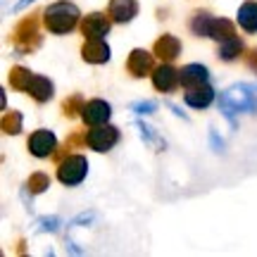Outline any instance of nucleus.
<instances>
[{
	"label": "nucleus",
	"instance_id": "obj_1",
	"mask_svg": "<svg viewBox=\"0 0 257 257\" xmlns=\"http://www.w3.org/2000/svg\"><path fill=\"white\" fill-rule=\"evenodd\" d=\"M255 107H257V86H250V83L231 86L229 91H224L219 98V110L224 112V117L231 121H233L236 114H240V112H252Z\"/></svg>",
	"mask_w": 257,
	"mask_h": 257
},
{
	"label": "nucleus",
	"instance_id": "obj_2",
	"mask_svg": "<svg viewBox=\"0 0 257 257\" xmlns=\"http://www.w3.org/2000/svg\"><path fill=\"white\" fill-rule=\"evenodd\" d=\"M79 17L81 12L79 8L69 3V0H57L53 5H48L46 12H43V22H46V29L50 34H69L76 24H79Z\"/></svg>",
	"mask_w": 257,
	"mask_h": 257
},
{
	"label": "nucleus",
	"instance_id": "obj_3",
	"mask_svg": "<svg viewBox=\"0 0 257 257\" xmlns=\"http://www.w3.org/2000/svg\"><path fill=\"white\" fill-rule=\"evenodd\" d=\"M191 31L195 36H207L214 41H226V38L236 36V29L229 19L224 17H212L207 12H198L191 22Z\"/></svg>",
	"mask_w": 257,
	"mask_h": 257
},
{
	"label": "nucleus",
	"instance_id": "obj_4",
	"mask_svg": "<svg viewBox=\"0 0 257 257\" xmlns=\"http://www.w3.org/2000/svg\"><path fill=\"white\" fill-rule=\"evenodd\" d=\"M88 174V160L83 155H67L57 167V179L64 186H79Z\"/></svg>",
	"mask_w": 257,
	"mask_h": 257
},
{
	"label": "nucleus",
	"instance_id": "obj_5",
	"mask_svg": "<svg viewBox=\"0 0 257 257\" xmlns=\"http://www.w3.org/2000/svg\"><path fill=\"white\" fill-rule=\"evenodd\" d=\"M86 143H88V148L91 150H95V153H107V150H112V148L119 143V128L117 126H95L93 131H88L86 134Z\"/></svg>",
	"mask_w": 257,
	"mask_h": 257
},
{
	"label": "nucleus",
	"instance_id": "obj_6",
	"mask_svg": "<svg viewBox=\"0 0 257 257\" xmlns=\"http://www.w3.org/2000/svg\"><path fill=\"white\" fill-rule=\"evenodd\" d=\"M57 150V138L53 131H48V128H38L31 134L29 138V153L34 157H50L55 155Z\"/></svg>",
	"mask_w": 257,
	"mask_h": 257
},
{
	"label": "nucleus",
	"instance_id": "obj_7",
	"mask_svg": "<svg viewBox=\"0 0 257 257\" xmlns=\"http://www.w3.org/2000/svg\"><path fill=\"white\" fill-rule=\"evenodd\" d=\"M15 43H17L19 50H34L41 43V36H38V24L34 17H27L24 22H19L17 29H15Z\"/></svg>",
	"mask_w": 257,
	"mask_h": 257
},
{
	"label": "nucleus",
	"instance_id": "obj_8",
	"mask_svg": "<svg viewBox=\"0 0 257 257\" xmlns=\"http://www.w3.org/2000/svg\"><path fill=\"white\" fill-rule=\"evenodd\" d=\"M112 117V107L105 100H88L81 110V119L86 126H102Z\"/></svg>",
	"mask_w": 257,
	"mask_h": 257
},
{
	"label": "nucleus",
	"instance_id": "obj_9",
	"mask_svg": "<svg viewBox=\"0 0 257 257\" xmlns=\"http://www.w3.org/2000/svg\"><path fill=\"white\" fill-rule=\"evenodd\" d=\"M181 83V72H176L172 64H160L157 69H153V86L160 93H172Z\"/></svg>",
	"mask_w": 257,
	"mask_h": 257
},
{
	"label": "nucleus",
	"instance_id": "obj_10",
	"mask_svg": "<svg viewBox=\"0 0 257 257\" xmlns=\"http://www.w3.org/2000/svg\"><path fill=\"white\" fill-rule=\"evenodd\" d=\"M81 57L91 64H102L112 57V50L105 43V38H86V43L81 48Z\"/></svg>",
	"mask_w": 257,
	"mask_h": 257
},
{
	"label": "nucleus",
	"instance_id": "obj_11",
	"mask_svg": "<svg viewBox=\"0 0 257 257\" xmlns=\"http://www.w3.org/2000/svg\"><path fill=\"white\" fill-rule=\"evenodd\" d=\"M110 27H112V22L105 17V15L93 12V15H88V17H83L81 34L86 38H105L107 34H110Z\"/></svg>",
	"mask_w": 257,
	"mask_h": 257
},
{
	"label": "nucleus",
	"instance_id": "obj_12",
	"mask_svg": "<svg viewBox=\"0 0 257 257\" xmlns=\"http://www.w3.org/2000/svg\"><path fill=\"white\" fill-rule=\"evenodd\" d=\"M126 69L131 76H136V79H143L146 74H150L153 69H155V60H153V55L148 53V50H134L131 55H128L126 60Z\"/></svg>",
	"mask_w": 257,
	"mask_h": 257
},
{
	"label": "nucleus",
	"instance_id": "obj_13",
	"mask_svg": "<svg viewBox=\"0 0 257 257\" xmlns=\"http://www.w3.org/2000/svg\"><path fill=\"white\" fill-rule=\"evenodd\" d=\"M184 100H186V105H191L193 110H205V107L214 100V88H212L210 83L191 86V88H186Z\"/></svg>",
	"mask_w": 257,
	"mask_h": 257
},
{
	"label": "nucleus",
	"instance_id": "obj_14",
	"mask_svg": "<svg viewBox=\"0 0 257 257\" xmlns=\"http://www.w3.org/2000/svg\"><path fill=\"white\" fill-rule=\"evenodd\" d=\"M53 91H55V86H53L50 79L41 76V74H31V81H29V86H27V93L36 102H48L53 98Z\"/></svg>",
	"mask_w": 257,
	"mask_h": 257
},
{
	"label": "nucleus",
	"instance_id": "obj_15",
	"mask_svg": "<svg viewBox=\"0 0 257 257\" xmlns=\"http://www.w3.org/2000/svg\"><path fill=\"white\" fill-rule=\"evenodd\" d=\"M110 17L119 24H126L138 15V0H110Z\"/></svg>",
	"mask_w": 257,
	"mask_h": 257
},
{
	"label": "nucleus",
	"instance_id": "obj_16",
	"mask_svg": "<svg viewBox=\"0 0 257 257\" xmlns=\"http://www.w3.org/2000/svg\"><path fill=\"white\" fill-rule=\"evenodd\" d=\"M155 55L162 57V60H167V62H172V60H176V57L181 55V41L176 36H172V34H165L162 38H157L155 41Z\"/></svg>",
	"mask_w": 257,
	"mask_h": 257
},
{
	"label": "nucleus",
	"instance_id": "obj_17",
	"mask_svg": "<svg viewBox=\"0 0 257 257\" xmlns=\"http://www.w3.org/2000/svg\"><path fill=\"white\" fill-rule=\"evenodd\" d=\"M238 27L248 34H257V3L248 0L238 8Z\"/></svg>",
	"mask_w": 257,
	"mask_h": 257
},
{
	"label": "nucleus",
	"instance_id": "obj_18",
	"mask_svg": "<svg viewBox=\"0 0 257 257\" xmlns=\"http://www.w3.org/2000/svg\"><path fill=\"white\" fill-rule=\"evenodd\" d=\"M207 79H210V72L202 64H186L181 69V86H186V88L198 86V83H207Z\"/></svg>",
	"mask_w": 257,
	"mask_h": 257
},
{
	"label": "nucleus",
	"instance_id": "obj_19",
	"mask_svg": "<svg viewBox=\"0 0 257 257\" xmlns=\"http://www.w3.org/2000/svg\"><path fill=\"white\" fill-rule=\"evenodd\" d=\"M240 53H243V41H240L238 36H231V38H226V41H221L219 57L224 62H233Z\"/></svg>",
	"mask_w": 257,
	"mask_h": 257
},
{
	"label": "nucleus",
	"instance_id": "obj_20",
	"mask_svg": "<svg viewBox=\"0 0 257 257\" xmlns=\"http://www.w3.org/2000/svg\"><path fill=\"white\" fill-rule=\"evenodd\" d=\"M29 81H31V72H29L27 67H12L10 69V83H12V88L15 91H27Z\"/></svg>",
	"mask_w": 257,
	"mask_h": 257
},
{
	"label": "nucleus",
	"instance_id": "obj_21",
	"mask_svg": "<svg viewBox=\"0 0 257 257\" xmlns=\"http://www.w3.org/2000/svg\"><path fill=\"white\" fill-rule=\"evenodd\" d=\"M0 126H3V131H5L8 136H17L19 131H22V114H19V112H5Z\"/></svg>",
	"mask_w": 257,
	"mask_h": 257
},
{
	"label": "nucleus",
	"instance_id": "obj_22",
	"mask_svg": "<svg viewBox=\"0 0 257 257\" xmlns=\"http://www.w3.org/2000/svg\"><path fill=\"white\" fill-rule=\"evenodd\" d=\"M46 188H50V179H48V174H43V172H36V174L29 176L27 191H31L34 195H38V193H43Z\"/></svg>",
	"mask_w": 257,
	"mask_h": 257
},
{
	"label": "nucleus",
	"instance_id": "obj_23",
	"mask_svg": "<svg viewBox=\"0 0 257 257\" xmlns=\"http://www.w3.org/2000/svg\"><path fill=\"white\" fill-rule=\"evenodd\" d=\"M83 98L81 95H72V98H67V100L62 102V112H64V117H76V114H81V110H83Z\"/></svg>",
	"mask_w": 257,
	"mask_h": 257
},
{
	"label": "nucleus",
	"instance_id": "obj_24",
	"mask_svg": "<svg viewBox=\"0 0 257 257\" xmlns=\"http://www.w3.org/2000/svg\"><path fill=\"white\" fill-rule=\"evenodd\" d=\"M155 110H157V102L155 100L136 102V105H134V112H138V114H153Z\"/></svg>",
	"mask_w": 257,
	"mask_h": 257
},
{
	"label": "nucleus",
	"instance_id": "obj_25",
	"mask_svg": "<svg viewBox=\"0 0 257 257\" xmlns=\"http://www.w3.org/2000/svg\"><path fill=\"white\" fill-rule=\"evenodd\" d=\"M57 226H60V219L50 217V219H41V229L38 231H57Z\"/></svg>",
	"mask_w": 257,
	"mask_h": 257
},
{
	"label": "nucleus",
	"instance_id": "obj_26",
	"mask_svg": "<svg viewBox=\"0 0 257 257\" xmlns=\"http://www.w3.org/2000/svg\"><path fill=\"white\" fill-rule=\"evenodd\" d=\"M138 128H141V136L146 138V141H150V143H153V141H157L155 131H153L150 126H146V124H141V121H138Z\"/></svg>",
	"mask_w": 257,
	"mask_h": 257
},
{
	"label": "nucleus",
	"instance_id": "obj_27",
	"mask_svg": "<svg viewBox=\"0 0 257 257\" xmlns=\"http://www.w3.org/2000/svg\"><path fill=\"white\" fill-rule=\"evenodd\" d=\"M245 62H248V67L252 69V72H257V48L255 50H250V55L245 57Z\"/></svg>",
	"mask_w": 257,
	"mask_h": 257
},
{
	"label": "nucleus",
	"instance_id": "obj_28",
	"mask_svg": "<svg viewBox=\"0 0 257 257\" xmlns=\"http://www.w3.org/2000/svg\"><path fill=\"white\" fill-rule=\"evenodd\" d=\"M210 138H212V146L217 148V150H221V148H224V143H221L219 138H217V134H214V131H212V134H210Z\"/></svg>",
	"mask_w": 257,
	"mask_h": 257
},
{
	"label": "nucleus",
	"instance_id": "obj_29",
	"mask_svg": "<svg viewBox=\"0 0 257 257\" xmlns=\"http://www.w3.org/2000/svg\"><path fill=\"white\" fill-rule=\"evenodd\" d=\"M31 3H34V0H19V3H17V5H15L12 10H15V12H19V10L27 8V5H31Z\"/></svg>",
	"mask_w": 257,
	"mask_h": 257
}]
</instances>
